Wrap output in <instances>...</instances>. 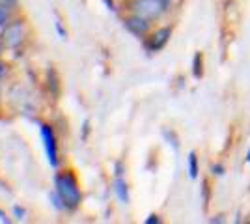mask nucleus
I'll return each instance as SVG.
<instances>
[{"instance_id": "obj_4", "label": "nucleus", "mask_w": 250, "mask_h": 224, "mask_svg": "<svg viewBox=\"0 0 250 224\" xmlns=\"http://www.w3.org/2000/svg\"><path fill=\"white\" fill-rule=\"evenodd\" d=\"M172 36V26H161L155 32H151L146 40V49L149 53H159L161 49L167 47V43L170 41Z\"/></svg>"}, {"instance_id": "obj_7", "label": "nucleus", "mask_w": 250, "mask_h": 224, "mask_svg": "<svg viewBox=\"0 0 250 224\" xmlns=\"http://www.w3.org/2000/svg\"><path fill=\"white\" fill-rule=\"evenodd\" d=\"M112 191H114L116 198L122 204L129 202V187H127V182H125L122 176H116L114 182H112Z\"/></svg>"}, {"instance_id": "obj_20", "label": "nucleus", "mask_w": 250, "mask_h": 224, "mask_svg": "<svg viewBox=\"0 0 250 224\" xmlns=\"http://www.w3.org/2000/svg\"><path fill=\"white\" fill-rule=\"evenodd\" d=\"M104 4H106L110 10H114V4H112V0H104Z\"/></svg>"}, {"instance_id": "obj_17", "label": "nucleus", "mask_w": 250, "mask_h": 224, "mask_svg": "<svg viewBox=\"0 0 250 224\" xmlns=\"http://www.w3.org/2000/svg\"><path fill=\"white\" fill-rule=\"evenodd\" d=\"M56 30H58V34H60V38H65V32H63L62 22H60V21H56Z\"/></svg>"}, {"instance_id": "obj_9", "label": "nucleus", "mask_w": 250, "mask_h": 224, "mask_svg": "<svg viewBox=\"0 0 250 224\" xmlns=\"http://www.w3.org/2000/svg\"><path fill=\"white\" fill-rule=\"evenodd\" d=\"M192 75H194V79H202L204 77V54L200 53V51L192 58Z\"/></svg>"}, {"instance_id": "obj_22", "label": "nucleus", "mask_w": 250, "mask_h": 224, "mask_svg": "<svg viewBox=\"0 0 250 224\" xmlns=\"http://www.w3.org/2000/svg\"><path fill=\"white\" fill-rule=\"evenodd\" d=\"M4 71H6V67H4V64H2V62H0V77H2V75H4Z\"/></svg>"}, {"instance_id": "obj_10", "label": "nucleus", "mask_w": 250, "mask_h": 224, "mask_svg": "<svg viewBox=\"0 0 250 224\" xmlns=\"http://www.w3.org/2000/svg\"><path fill=\"white\" fill-rule=\"evenodd\" d=\"M51 202H52V205L56 207V209H65V205H63V202H62V198H60V194L54 191V192H51Z\"/></svg>"}, {"instance_id": "obj_16", "label": "nucleus", "mask_w": 250, "mask_h": 224, "mask_svg": "<svg viewBox=\"0 0 250 224\" xmlns=\"http://www.w3.org/2000/svg\"><path fill=\"white\" fill-rule=\"evenodd\" d=\"M17 4V0H0V6H4V8H13Z\"/></svg>"}, {"instance_id": "obj_13", "label": "nucleus", "mask_w": 250, "mask_h": 224, "mask_svg": "<svg viewBox=\"0 0 250 224\" xmlns=\"http://www.w3.org/2000/svg\"><path fill=\"white\" fill-rule=\"evenodd\" d=\"M114 176H124V163L118 161L114 164Z\"/></svg>"}, {"instance_id": "obj_15", "label": "nucleus", "mask_w": 250, "mask_h": 224, "mask_svg": "<svg viewBox=\"0 0 250 224\" xmlns=\"http://www.w3.org/2000/svg\"><path fill=\"white\" fill-rule=\"evenodd\" d=\"M13 215H15L19 221H22V219H24V209H21L19 205H15V207H13Z\"/></svg>"}, {"instance_id": "obj_8", "label": "nucleus", "mask_w": 250, "mask_h": 224, "mask_svg": "<svg viewBox=\"0 0 250 224\" xmlns=\"http://www.w3.org/2000/svg\"><path fill=\"white\" fill-rule=\"evenodd\" d=\"M187 170H188V178H190V180H196V178H198L200 163H198V155H196V151H188Z\"/></svg>"}, {"instance_id": "obj_19", "label": "nucleus", "mask_w": 250, "mask_h": 224, "mask_svg": "<svg viewBox=\"0 0 250 224\" xmlns=\"http://www.w3.org/2000/svg\"><path fill=\"white\" fill-rule=\"evenodd\" d=\"M219 219H211V223H224V219H222V215H217Z\"/></svg>"}, {"instance_id": "obj_18", "label": "nucleus", "mask_w": 250, "mask_h": 224, "mask_svg": "<svg viewBox=\"0 0 250 224\" xmlns=\"http://www.w3.org/2000/svg\"><path fill=\"white\" fill-rule=\"evenodd\" d=\"M0 221H2V223H10V219H8L6 215L2 213V211H0Z\"/></svg>"}, {"instance_id": "obj_11", "label": "nucleus", "mask_w": 250, "mask_h": 224, "mask_svg": "<svg viewBox=\"0 0 250 224\" xmlns=\"http://www.w3.org/2000/svg\"><path fill=\"white\" fill-rule=\"evenodd\" d=\"M211 174H213L215 178H222V176L226 174V168H224V164H220V163L213 164V166H211Z\"/></svg>"}, {"instance_id": "obj_1", "label": "nucleus", "mask_w": 250, "mask_h": 224, "mask_svg": "<svg viewBox=\"0 0 250 224\" xmlns=\"http://www.w3.org/2000/svg\"><path fill=\"white\" fill-rule=\"evenodd\" d=\"M54 191L60 194L65 209H77L81 205L83 192L71 170H62L54 176Z\"/></svg>"}, {"instance_id": "obj_14", "label": "nucleus", "mask_w": 250, "mask_h": 224, "mask_svg": "<svg viewBox=\"0 0 250 224\" xmlns=\"http://www.w3.org/2000/svg\"><path fill=\"white\" fill-rule=\"evenodd\" d=\"M161 223V217H159V215H149V217H147L146 219V224H159Z\"/></svg>"}, {"instance_id": "obj_3", "label": "nucleus", "mask_w": 250, "mask_h": 224, "mask_svg": "<svg viewBox=\"0 0 250 224\" xmlns=\"http://www.w3.org/2000/svg\"><path fill=\"white\" fill-rule=\"evenodd\" d=\"M40 131H42V139H43V146H45V153H47V159L51 163V166L56 168L58 166V146H56L54 131L47 123H42Z\"/></svg>"}, {"instance_id": "obj_21", "label": "nucleus", "mask_w": 250, "mask_h": 224, "mask_svg": "<svg viewBox=\"0 0 250 224\" xmlns=\"http://www.w3.org/2000/svg\"><path fill=\"white\" fill-rule=\"evenodd\" d=\"M245 163H249V164H250V148L247 149V155H245Z\"/></svg>"}, {"instance_id": "obj_6", "label": "nucleus", "mask_w": 250, "mask_h": 224, "mask_svg": "<svg viewBox=\"0 0 250 224\" xmlns=\"http://www.w3.org/2000/svg\"><path fill=\"white\" fill-rule=\"evenodd\" d=\"M149 22L151 21H147L144 17L133 13V15H129V17L124 19V26L127 32H131L136 38H146L147 32H149Z\"/></svg>"}, {"instance_id": "obj_2", "label": "nucleus", "mask_w": 250, "mask_h": 224, "mask_svg": "<svg viewBox=\"0 0 250 224\" xmlns=\"http://www.w3.org/2000/svg\"><path fill=\"white\" fill-rule=\"evenodd\" d=\"M129 10L147 21H157L170 10V0H131Z\"/></svg>"}, {"instance_id": "obj_5", "label": "nucleus", "mask_w": 250, "mask_h": 224, "mask_svg": "<svg viewBox=\"0 0 250 224\" xmlns=\"http://www.w3.org/2000/svg\"><path fill=\"white\" fill-rule=\"evenodd\" d=\"M22 36H24V28H22L21 21L8 22V24H6V30H4V34H2V41H4L6 47L15 49L17 45H21Z\"/></svg>"}, {"instance_id": "obj_12", "label": "nucleus", "mask_w": 250, "mask_h": 224, "mask_svg": "<svg viewBox=\"0 0 250 224\" xmlns=\"http://www.w3.org/2000/svg\"><path fill=\"white\" fill-rule=\"evenodd\" d=\"M8 22H10V11L4 6H0V26H6Z\"/></svg>"}]
</instances>
